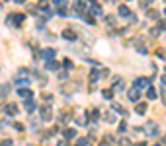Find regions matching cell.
Here are the masks:
<instances>
[{
    "label": "cell",
    "instance_id": "obj_1",
    "mask_svg": "<svg viewBox=\"0 0 166 146\" xmlns=\"http://www.w3.org/2000/svg\"><path fill=\"white\" fill-rule=\"evenodd\" d=\"M14 84H16V86H28V84H29L28 70H20V74L14 78Z\"/></svg>",
    "mask_w": 166,
    "mask_h": 146
},
{
    "label": "cell",
    "instance_id": "obj_2",
    "mask_svg": "<svg viewBox=\"0 0 166 146\" xmlns=\"http://www.w3.org/2000/svg\"><path fill=\"white\" fill-rule=\"evenodd\" d=\"M22 22H24V14H14V16H8V18H6V24L8 25H16V27H18Z\"/></svg>",
    "mask_w": 166,
    "mask_h": 146
},
{
    "label": "cell",
    "instance_id": "obj_3",
    "mask_svg": "<svg viewBox=\"0 0 166 146\" xmlns=\"http://www.w3.org/2000/svg\"><path fill=\"white\" fill-rule=\"evenodd\" d=\"M41 119H43V121H51V119H53V107L49 103H45L41 107Z\"/></svg>",
    "mask_w": 166,
    "mask_h": 146
},
{
    "label": "cell",
    "instance_id": "obj_4",
    "mask_svg": "<svg viewBox=\"0 0 166 146\" xmlns=\"http://www.w3.org/2000/svg\"><path fill=\"white\" fill-rule=\"evenodd\" d=\"M135 88L137 90L151 88V78H137V80H135Z\"/></svg>",
    "mask_w": 166,
    "mask_h": 146
},
{
    "label": "cell",
    "instance_id": "obj_5",
    "mask_svg": "<svg viewBox=\"0 0 166 146\" xmlns=\"http://www.w3.org/2000/svg\"><path fill=\"white\" fill-rule=\"evenodd\" d=\"M41 57L45 59V61H53V57H55V49H43Z\"/></svg>",
    "mask_w": 166,
    "mask_h": 146
},
{
    "label": "cell",
    "instance_id": "obj_6",
    "mask_svg": "<svg viewBox=\"0 0 166 146\" xmlns=\"http://www.w3.org/2000/svg\"><path fill=\"white\" fill-rule=\"evenodd\" d=\"M117 14L123 16V18H129V16H131V10H129L127 6H119V8H117Z\"/></svg>",
    "mask_w": 166,
    "mask_h": 146
},
{
    "label": "cell",
    "instance_id": "obj_7",
    "mask_svg": "<svg viewBox=\"0 0 166 146\" xmlns=\"http://www.w3.org/2000/svg\"><path fill=\"white\" fill-rule=\"evenodd\" d=\"M129 99H131V101H137L139 98H141V94H139V90L137 88H133V90H129Z\"/></svg>",
    "mask_w": 166,
    "mask_h": 146
},
{
    "label": "cell",
    "instance_id": "obj_8",
    "mask_svg": "<svg viewBox=\"0 0 166 146\" xmlns=\"http://www.w3.org/2000/svg\"><path fill=\"white\" fill-rule=\"evenodd\" d=\"M145 131H147L149 134H157V132H158V127L154 125V123H147V127H145Z\"/></svg>",
    "mask_w": 166,
    "mask_h": 146
},
{
    "label": "cell",
    "instance_id": "obj_9",
    "mask_svg": "<svg viewBox=\"0 0 166 146\" xmlns=\"http://www.w3.org/2000/svg\"><path fill=\"white\" fill-rule=\"evenodd\" d=\"M63 37H65V39H72V41H74V39H76V33L72 31V29H65V31H63Z\"/></svg>",
    "mask_w": 166,
    "mask_h": 146
},
{
    "label": "cell",
    "instance_id": "obj_10",
    "mask_svg": "<svg viewBox=\"0 0 166 146\" xmlns=\"http://www.w3.org/2000/svg\"><path fill=\"white\" fill-rule=\"evenodd\" d=\"M18 94L22 95V98H28V99H31V95H33V94H31V90H25V88H20V90H18Z\"/></svg>",
    "mask_w": 166,
    "mask_h": 146
},
{
    "label": "cell",
    "instance_id": "obj_11",
    "mask_svg": "<svg viewBox=\"0 0 166 146\" xmlns=\"http://www.w3.org/2000/svg\"><path fill=\"white\" fill-rule=\"evenodd\" d=\"M90 10H92V14H94V16H102V8H100L96 2H92V4H90Z\"/></svg>",
    "mask_w": 166,
    "mask_h": 146
},
{
    "label": "cell",
    "instance_id": "obj_12",
    "mask_svg": "<svg viewBox=\"0 0 166 146\" xmlns=\"http://www.w3.org/2000/svg\"><path fill=\"white\" fill-rule=\"evenodd\" d=\"M6 113H8V115H16V113H18V107H16L14 103H8V105H6Z\"/></svg>",
    "mask_w": 166,
    "mask_h": 146
},
{
    "label": "cell",
    "instance_id": "obj_13",
    "mask_svg": "<svg viewBox=\"0 0 166 146\" xmlns=\"http://www.w3.org/2000/svg\"><path fill=\"white\" fill-rule=\"evenodd\" d=\"M65 138H66V140L76 138V131H74V129H66V131H65Z\"/></svg>",
    "mask_w": 166,
    "mask_h": 146
},
{
    "label": "cell",
    "instance_id": "obj_14",
    "mask_svg": "<svg viewBox=\"0 0 166 146\" xmlns=\"http://www.w3.org/2000/svg\"><path fill=\"white\" fill-rule=\"evenodd\" d=\"M24 109H25V111H28V113H31L33 109H35V103H33L31 99H28V101H25V103H24Z\"/></svg>",
    "mask_w": 166,
    "mask_h": 146
},
{
    "label": "cell",
    "instance_id": "obj_15",
    "mask_svg": "<svg viewBox=\"0 0 166 146\" xmlns=\"http://www.w3.org/2000/svg\"><path fill=\"white\" fill-rule=\"evenodd\" d=\"M45 68H47V70H57L59 68V64L55 61H47V64H45Z\"/></svg>",
    "mask_w": 166,
    "mask_h": 146
},
{
    "label": "cell",
    "instance_id": "obj_16",
    "mask_svg": "<svg viewBox=\"0 0 166 146\" xmlns=\"http://www.w3.org/2000/svg\"><path fill=\"white\" fill-rule=\"evenodd\" d=\"M135 109H137L139 115H143L145 111H147V103H137V105H135Z\"/></svg>",
    "mask_w": 166,
    "mask_h": 146
},
{
    "label": "cell",
    "instance_id": "obj_17",
    "mask_svg": "<svg viewBox=\"0 0 166 146\" xmlns=\"http://www.w3.org/2000/svg\"><path fill=\"white\" fill-rule=\"evenodd\" d=\"M88 142H90V137L88 138H76V146H88Z\"/></svg>",
    "mask_w": 166,
    "mask_h": 146
},
{
    "label": "cell",
    "instance_id": "obj_18",
    "mask_svg": "<svg viewBox=\"0 0 166 146\" xmlns=\"http://www.w3.org/2000/svg\"><path fill=\"white\" fill-rule=\"evenodd\" d=\"M104 98L111 99V98H114V90H104Z\"/></svg>",
    "mask_w": 166,
    "mask_h": 146
},
{
    "label": "cell",
    "instance_id": "obj_19",
    "mask_svg": "<svg viewBox=\"0 0 166 146\" xmlns=\"http://www.w3.org/2000/svg\"><path fill=\"white\" fill-rule=\"evenodd\" d=\"M147 98H149V99H154V98H157V92H154V90L151 88V90L147 92Z\"/></svg>",
    "mask_w": 166,
    "mask_h": 146
},
{
    "label": "cell",
    "instance_id": "obj_20",
    "mask_svg": "<svg viewBox=\"0 0 166 146\" xmlns=\"http://www.w3.org/2000/svg\"><path fill=\"white\" fill-rule=\"evenodd\" d=\"M100 78V70H92V74H90V80H98Z\"/></svg>",
    "mask_w": 166,
    "mask_h": 146
},
{
    "label": "cell",
    "instance_id": "obj_21",
    "mask_svg": "<svg viewBox=\"0 0 166 146\" xmlns=\"http://www.w3.org/2000/svg\"><path fill=\"white\" fill-rule=\"evenodd\" d=\"M0 146H14V142L10 140V138H6V140H2V142H0Z\"/></svg>",
    "mask_w": 166,
    "mask_h": 146
},
{
    "label": "cell",
    "instance_id": "obj_22",
    "mask_svg": "<svg viewBox=\"0 0 166 146\" xmlns=\"http://www.w3.org/2000/svg\"><path fill=\"white\" fill-rule=\"evenodd\" d=\"M53 4H55V6H65L66 0H53Z\"/></svg>",
    "mask_w": 166,
    "mask_h": 146
},
{
    "label": "cell",
    "instance_id": "obj_23",
    "mask_svg": "<svg viewBox=\"0 0 166 146\" xmlns=\"http://www.w3.org/2000/svg\"><path fill=\"white\" fill-rule=\"evenodd\" d=\"M39 8H47V0H39Z\"/></svg>",
    "mask_w": 166,
    "mask_h": 146
},
{
    "label": "cell",
    "instance_id": "obj_24",
    "mask_svg": "<svg viewBox=\"0 0 166 146\" xmlns=\"http://www.w3.org/2000/svg\"><path fill=\"white\" fill-rule=\"evenodd\" d=\"M119 144H121V146H129V140H127V138H121V140H119Z\"/></svg>",
    "mask_w": 166,
    "mask_h": 146
},
{
    "label": "cell",
    "instance_id": "obj_25",
    "mask_svg": "<svg viewBox=\"0 0 166 146\" xmlns=\"http://www.w3.org/2000/svg\"><path fill=\"white\" fill-rule=\"evenodd\" d=\"M57 14H59V16H66V10H65V8H59Z\"/></svg>",
    "mask_w": 166,
    "mask_h": 146
},
{
    "label": "cell",
    "instance_id": "obj_26",
    "mask_svg": "<svg viewBox=\"0 0 166 146\" xmlns=\"http://www.w3.org/2000/svg\"><path fill=\"white\" fill-rule=\"evenodd\" d=\"M158 55H160V59H164V61H166V51H164V49H160V51H158Z\"/></svg>",
    "mask_w": 166,
    "mask_h": 146
},
{
    "label": "cell",
    "instance_id": "obj_27",
    "mask_svg": "<svg viewBox=\"0 0 166 146\" xmlns=\"http://www.w3.org/2000/svg\"><path fill=\"white\" fill-rule=\"evenodd\" d=\"M108 123H115V117L111 113H108Z\"/></svg>",
    "mask_w": 166,
    "mask_h": 146
},
{
    "label": "cell",
    "instance_id": "obj_28",
    "mask_svg": "<svg viewBox=\"0 0 166 146\" xmlns=\"http://www.w3.org/2000/svg\"><path fill=\"white\" fill-rule=\"evenodd\" d=\"M125 129H127V125H125V123H123V121H121V125H119V132H123V131H125Z\"/></svg>",
    "mask_w": 166,
    "mask_h": 146
},
{
    "label": "cell",
    "instance_id": "obj_29",
    "mask_svg": "<svg viewBox=\"0 0 166 146\" xmlns=\"http://www.w3.org/2000/svg\"><path fill=\"white\" fill-rule=\"evenodd\" d=\"M57 146H68V142H66V140H59Z\"/></svg>",
    "mask_w": 166,
    "mask_h": 146
},
{
    "label": "cell",
    "instance_id": "obj_30",
    "mask_svg": "<svg viewBox=\"0 0 166 146\" xmlns=\"http://www.w3.org/2000/svg\"><path fill=\"white\" fill-rule=\"evenodd\" d=\"M115 90H123V82H117V84H115Z\"/></svg>",
    "mask_w": 166,
    "mask_h": 146
},
{
    "label": "cell",
    "instance_id": "obj_31",
    "mask_svg": "<svg viewBox=\"0 0 166 146\" xmlns=\"http://www.w3.org/2000/svg\"><path fill=\"white\" fill-rule=\"evenodd\" d=\"M71 66H72V62L68 61V59H66V61H65V68H71Z\"/></svg>",
    "mask_w": 166,
    "mask_h": 146
},
{
    "label": "cell",
    "instance_id": "obj_32",
    "mask_svg": "<svg viewBox=\"0 0 166 146\" xmlns=\"http://www.w3.org/2000/svg\"><path fill=\"white\" fill-rule=\"evenodd\" d=\"M14 2H18V4H22V2H25V0H14Z\"/></svg>",
    "mask_w": 166,
    "mask_h": 146
},
{
    "label": "cell",
    "instance_id": "obj_33",
    "mask_svg": "<svg viewBox=\"0 0 166 146\" xmlns=\"http://www.w3.org/2000/svg\"><path fill=\"white\" fill-rule=\"evenodd\" d=\"M162 84H164V86H166V76H164V78H162Z\"/></svg>",
    "mask_w": 166,
    "mask_h": 146
},
{
    "label": "cell",
    "instance_id": "obj_34",
    "mask_svg": "<svg viewBox=\"0 0 166 146\" xmlns=\"http://www.w3.org/2000/svg\"><path fill=\"white\" fill-rule=\"evenodd\" d=\"M100 146H106V142H102V144H100Z\"/></svg>",
    "mask_w": 166,
    "mask_h": 146
},
{
    "label": "cell",
    "instance_id": "obj_35",
    "mask_svg": "<svg viewBox=\"0 0 166 146\" xmlns=\"http://www.w3.org/2000/svg\"><path fill=\"white\" fill-rule=\"evenodd\" d=\"M108 2H115V0H108Z\"/></svg>",
    "mask_w": 166,
    "mask_h": 146
},
{
    "label": "cell",
    "instance_id": "obj_36",
    "mask_svg": "<svg viewBox=\"0 0 166 146\" xmlns=\"http://www.w3.org/2000/svg\"><path fill=\"white\" fill-rule=\"evenodd\" d=\"M88 2H96V0H88Z\"/></svg>",
    "mask_w": 166,
    "mask_h": 146
},
{
    "label": "cell",
    "instance_id": "obj_37",
    "mask_svg": "<svg viewBox=\"0 0 166 146\" xmlns=\"http://www.w3.org/2000/svg\"><path fill=\"white\" fill-rule=\"evenodd\" d=\"M164 14H166V10H164Z\"/></svg>",
    "mask_w": 166,
    "mask_h": 146
}]
</instances>
